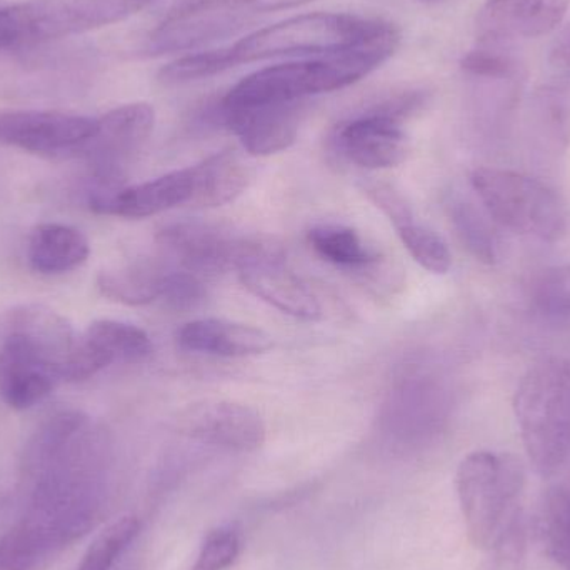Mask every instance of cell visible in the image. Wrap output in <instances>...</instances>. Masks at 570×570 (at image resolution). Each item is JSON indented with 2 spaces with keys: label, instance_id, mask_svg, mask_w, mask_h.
Listing matches in <instances>:
<instances>
[{
  "label": "cell",
  "instance_id": "obj_21",
  "mask_svg": "<svg viewBox=\"0 0 570 570\" xmlns=\"http://www.w3.org/2000/svg\"><path fill=\"white\" fill-rule=\"evenodd\" d=\"M193 173V206L223 207L246 193L254 179L250 164L236 150H220L190 167Z\"/></svg>",
  "mask_w": 570,
  "mask_h": 570
},
{
  "label": "cell",
  "instance_id": "obj_30",
  "mask_svg": "<svg viewBox=\"0 0 570 570\" xmlns=\"http://www.w3.org/2000/svg\"><path fill=\"white\" fill-rule=\"evenodd\" d=\"M399 239L415 263L432 274H448L452 267V254L448 244L414 219L395 227Z\"/></svg>",
  "mask_w": 570,
  "mask_h": 570
},
{
  "label": "cell",
  "instance_id": "obj_27",
  "mask_svg": "<svg viewBox=\"0 0 570 570\" xmlns=\"http://www.w3.org/2000/svg\"><path fill=\"white\" fill-rule=\"evenodd\" d=\"M448 213L462 246L479 263L492 266L498 259V243L494 233L482 214L475 209L474 204L462 197H452L448 203Z\"/></svg>",
  "mask_w": 570,
  "mask_h": 570
},
{
  "label": "cell",
  "instance_id": "obj_26",
  "mask_svg": "<svg viewBox=\"0 0 570 570\" xmlns=\"http://www.w3.org/2000/svg\"><path fill=\"white\" fill-rule=\"evenodd\" d=\"M538 534L548 558L570 570V491L552 488L539 504Z\"/></svg>",
  "mask_w": 570,
  "mask_h": 570
},
{
  "label": "cell",
  "instance_id": "obj_23",
  "mask_svg": "<svg viewBox=\"0 0 570 570\" xmlns=\"http://www.w3.org/2000/svg\"><path fill=\"white\" fill-rule=\"evenodd\" d=\"M166 269L154 263H134L119 269L102 271L97 288L104 297L126 305H146L160 298Z\"/></svg>",
  "mask_w": 570,
  "mask_h": 570
},
{
  "label": "cell",
  "instance_id": "obj_29",
  "mask_svg": "<svg viewBox=\"0 0 570 570\" xmlns=\"http://www.w3.org/2000/svg\"><path fill=\"white\" fill-rule=\"evenodd\" d=\"M531 302L544 321L570 324V264L544 271L532 285Z\"/></svg>",
  "mask_w": 570,
  "mask_h": 570
},
{
  "label": "cell",
  "instance_id": "obj_24",
  "mask_svg": "<svg viewBox=\"0 0 570 570\" xmlns=\"http://www.w3.org/2000/svg\"><path fill=\"white\" fill-rule=\"evenodd\" d=\"M82 335L110 362V365L114 362H144L154 352L149 334L129 322L100 318L92 322Z\"/></svg>",
  "mask_w": 570,
  "mask_h": 570
},
{
  "label": "cell",
  "instance_id": "obj_31",
  "mask_svg": "<svg viewBox=\"0 0 570 570\" xmlns=\"http://www.w3.org/2000/svg\"><path fill=\"white\" fill-rule=\"evenodd\" d=\"M479 570H525L528 528L522 511L515 512L495 541L485 549Z\"/></svg>",
  "mask_w": 570,
  "mask_h": 570
},
{
  "label": "cell",
  "instance_id": "obj_16",
  "mask_svg": "<svg viewBox=\"0 0 570 570\" xmlns=\"http://www.w3.org/2000/svg\"><path fill=\"white\" fill-rule=\"evenodd\" d=\"M239 279L250 294L284 314L311 322L322 317L321 302L307 285L287 269L279 246L244 264L239 269Z\"/></svg>",
  "mask_w": 570,
  "mask_h": 570
},
{
  "label": "cell",
  "instance_id": "obj_18",
  "mask_svg": "<svg viewBox=\"0 0 570 570\" xmlns=\"http://www.w3.org/2000/svg\"><path fill=\"white\" fill-rule=\"evenodd\" d=\"M7 334H17L30 342L56 368L60 381L80 337L62 314L43 304L13 308L7 317Z\"/></svg>",
  "mask_w": 570,
  "mask_h": 570
},
{
  "label": "cell",
  "instance_id": "obj_34",
  "mask_svg": "<svg viewBox=\"0 0 570 570\" xmlns=\"http://www.w3.org/2000/svg\"><path fill=\"white\" fill-rule=\"evenodd\" d=\"M160 298L173 311H193L206 298V287L190 271H166Z\"/></svg>",
  "mask_w": 570,
  "mask_h": 570
},
{
  "label": "cell",
  "instance_id": "obj_11",
  "mask_svg": "<svg viewBox=\"0 0 570 570\" xmlns=\"http://www.w3.org/2000/svg\"><path fill=\"white\" fill-rule=\"evenodd\" d=\"M176 429L193 441L233 452H254L267 439L259 412L239 402L203 401L177 414Z\"/></svg>",
  "mask_w": 570,
  "mask_h": 570
},
{
  "label": "cell",
  "instance_id": "obj_32",
  "mask_svg": "<svg viewBox=\"0 0 570 570\" xmlns=\"http://www.w3.org/2000/svg\"><path fill=\"white\" fill-rule=\"evenodd\" d=\"M53 558L19 522L0 538V570H43Z\"/></svg>",
  "mask_w": 570,
  "mask_h": 570
},
{
  "label": "cell",
  "instance_id": "obj_19",
  "mask_svg": "<svg viewBox=\"0 0 570 570\" xmlns=\"http://www.w3.org/2000/svg\"><path fill=\"white\" fill-rule=\"evenodd\" d=\"M184 351L219 357H249L273 348V338L263 328L220 318H199L177 332Z\"/></svg>",
  "mask_w": 570,
  "mask_h": 570
},
{
  "label": "cell",
  "instance_id": "obj_1",
  "mask_svg": "<svg viewBox=\"0 0 570 570\" xmlns=\"http://www.w3.org/2000/svg\"><path fill=\"white\" fill-rule=\"evenodd\" d=\"M112 442L82 411L47 419L23 449L26 511L20 524L59 554L106 511Z\"/></svg>",
  "mask_w": 570,
  "mask_h": 570
},
{
  "label": "cell",
  "instance_id": "obj_3",
  "mask_svg": "<svg viewBox=\"0 0 570 570\" xmlns=\"http://www.w3.org/2000/svg\"><path fill=\"white\" fill-rule=\"evenodd\" d=\"M391 22L357 13L311 12L288 17L223 49L226 69L279 57H314L362 46Z\"/></svg>",
  "mask_w": 570,
  "mask_h": 570
},
{
  "label": "cell",
  "instance_id": "obj_13",
  "mask_svg": "<svg viewBox=\"0 0 570 570\" xmlns=\"http://www.w3.org/2000/svg\"><path fill=\"white\" fill-rule=\"evenodd\" d=\"M570 0H485L475 17L479 46L501 47L554 32Z\"/></svg>",
  "mask_w": 570,
  "mask_h": 570
},
{
  "label": "cell",
  "instance_id": "obj_17",
  "mask_svg": "<svg viewBox=\"0 0 570 570\" xmlns=\"http://www.w3.org/2000/svg\"><path fill=\"white\" fill-rule=\"evenodd\" d=\"M56 368L26 338L7 334L0 345V399L13 411L42 402L59 382Z\"/></svg>",
  "mask_w": 570,
  "mask_h": 570
},
{
  "label": "cell",
  "instance_id": "obj_36",
  "mask_svg": "<svg viewBox=\"0 0 570 570\" xmlns=\"http://www.w3.org/2000/svg\"><path fill=\"white\" fill-rule=\"evenodd\" d=\"M368 199L385 214L392 226L399 227L407 220L414 219L411 206L405 197L394 187L384 183H372L365 187Z\"/></svg>",
  "mask_w": 570,
  "mask_h": 570
},
{
  "label": "cell",
  "instance_id": "obj_2",
  "mask_svg": "<svg viewBox=\"0 0 570 570\" xmlns=\"http://www.w3.org/2000/svg\"><path fill=\"white\" fill-rule=\"evenodd\" d=\"M401 46V32L392 23L381 36L362 46L325 56L264 67L244 77L224 97L223 107L294 102L317 94L334 92L367 77L391 59Z\"/></svg>",
  "mask_w": 570,
  "mask_h": 570
},
{
  "label": "cell",
  "instance_id": "obj_33",
  "mask_svg": "<svg viewBox=\"0 0 570 570\" xmlns=\"http://www.w3.org/2000/svg\"><path fill=\"white\" fill-rule=\"evenodd\" d=\"M243 549V535L236 524L217 525L207 532L190 570H227L236 564Z\"/></svg>",
  "mask_w": 570,
  "mask_h": 570
},
{
  "label": "cell",
  "instance_id": "obj_25",
  "mask_svg": "<svg viewBox=\"0 0 570 570\" xmlns=\"http://www.w3.org/2000/svg\"><path fill=\"white\" fill-rule=\"evenodd\" d=\"M307 239L318 256L344 269H355L361 273L381 259V256L372 250L351 227L337 226V224L315 226L308 230Z\"/></svg>",
  "mask_w": 570,
  "mask_h": 570
},
{
  "label": "cell",
  "instance_id": "obj_15",
  "mask_svg": "<svg viewBox=\"0 0 570 570\" xmlns=\"http://www.w3.org/2000/svg\"><path fill=\"white\" fill-rule=\"evenodd\" d=\"M304 100L247 107H219L224 126L239 137L247 154L256 157L283 153L297 140Z\"/></svg>",
  "mask_w": 570,
  "mask_h": 570
},
{
  "label": "cell",
  "instance_id": "obj_5",
  "mask_svg": "<svg viewBox=\"0 0 570 570\" xmlns=\"http://www.w3.org/2000/svg\"><path fill=\"white\" fill-rule=\"evenodd\" d=\"M524 468L508 452L475 451L465 455L455 474V491L469 541L485 551L521 511Z\"/></svg>",
  "mask_w": 570,
  "mask_h": 570
},
{
  "label": "cell",
  "instance_id": "obj_22",
  "mask_svg": "<svg viewBox=\"0 0 570 570\" xmlns=\"http://www.w3.org/2000/svg\"><path fill=\"white\" fill-rule=\"evenodd\" d=\"M90 246L87 237L67 224H40L27 244L30 269L43 276L70 273L87 263Z\"/></svg>",
  "mask_w": 570,
  "mask_h": 570
},
{
  "label": "cell",
  "instance_id": "obj_7",
  "mask_svg": "<svg viewBox=\"0 0 570 570\" xmlns=\"http://www.w3.org/2000/svg\"><path fill=\"white\" fill-rule=\"evenodd\" d=\"M489 216L524 236L556 243L568 229V214L558 194L541 180L514 170L481 167L471 176Z\"/></svg>",
  "mask_w": 570,
  "mask_h": 570
},
{
  "label": "cell",
  "instance_id": "obj_37",
  "mask_svg": "<svg viewBox=\"0 0 570 570\" xmlns=\"http://www.w3.org/2000/svg\"><path fill=\"white\" fill-rule=\"evenodd\" d=\"M556 57H558L559 66L570 70V37L566 42H562L561 47H559L558 52H556Z\"/></svg>",
  "mask_w": 570,
  "mask_h": 570
},
{
  "label": "cell",
  "instance_id": "obj_28",
  "mask_svg": "<svg viewBox=\"0 0 570 570\" xmlns=\"http://www.w3.org/2000/svg\"><path fill=\"white\" fill-rule=\"evenodd\" d=\"M139 534V519L134 515L117 519L94 539L76 570H112Z\"/></svg>",
  "mask_w": 570,
  "mask_h": 570
},
{
  "label": "cell",
  "instance_id": "obj_14",
  "mask_svg": "<svg viewBox=\"0 0 570 570\" xmlns=\"http://www.w3.org/2000/svg\"><path fill=\"white\" fill-rule=\"evenodd\" d=\"M154 126L156 110L150 104L116 107L97 119L96 132L77 156L86 157L94 173L120 174L124 164L146 146Z\"/></svg>",
  "mask_w": 570,
  "mask_h": 570
},
{
  "label": "cell",
  "instance_id": "obj_4",
  "mask_svg": "<svg viewBox=\"0 0 570 570\" xmlns=\"http://www.w3.org/2000/svg\"><path fill=\"white\" fill-rule=\"evenodd\" d=\"M514 412L535 471L554 474L570 454V357L532 365L519 382Z\"/></svg>",
  "mask_w": 570,
  "mask_h": 570
},
{
  "label": "cell",
  "instance_id": "obj_20",
  "mask_svg": "<svg viewBox=\"0 0 570 570\" xmlns=\"http://www.w3.org/2000/svg\"><path fill=\"white\" fill-rule=\"evenodd\" d=\"M193 197L190 167L136 186H124L110 199L104 216L146 219L174 207L189 204Z\"/></svg>",
  "mask_w": 570,
  "mask_h": 570
},
{
  "label": "cell",
  "instance_id": "obj_10",
  "mask_svg": "<svg viewBox=\"0 0 570 570\" xmlns=\"http://www.w3.org/2000/svg\"><path fill=\"white\" fill-rule=\"evenodd\" d=\"M264 237L239 236L233 230L199 220L169 224L157 234V243L180 264L197 274L239 271L266 247Z\"/></svg>",
  "mask_w": 570,
  "mask_h": 570
},
{
  "label": "cell",
  "instance_id": "obj_6",
  "mask_svg": "<svg viewBox=\"0 0 570 570\" xmlns=\"http://www.w3.org/2000/svg\"><path fill=\"white\" fill-rule=\"evenodd\" d=\"M154 0H23L0 9V50L112 26Z\"/></svg>",
  "mask_w": 570,
  "mask_h": 570
},
{
  "label": "cell",
  "instance_id": "obj_12",
  "mask_svg": "<svg viewBox=\"0 0 570 570\" xmlns=\"http://www.w3.org/2000/svg\"><path fill=\"white\" fill-rule=\"evenodd\" d=\"M97 119L59 110L0 114V142L43 156L79 154L96 132Z\"/></svg>",
  "mask_w": 570,
  "mask_h": 570
},
{
  "label": "cell",
  "instance_id": "obj_8",
  "mask_svg": "<svg viewBox=\"0 0 570 570\" xmlns=\"http://www.w3.org/2000/svg\"><path fill=\"white\" fill-rule=\"evenodd\" d=\"M273 13L269 0H189L147 37L149 56L184 52L236 36L257 17Z\"/></svg>",
  "mask_w": 570,
  "mask_h": 570
},
{
  "label": "cell",
  "instance_id": "obj_35",
  "mask_svg": "<svg viewBox=\"0 0 570 570\" xmlns=\"http://www.w3.org/2000/svg\"><path fill=\"white\" fill-rule=\"evenodd\" d=\"M462 69L471 76L489 80H509L518 76V62L499 47L479 46L462 59Z\"/></svg>",
  "mask_w": 570,
  "mask_h": 570
},
{
  "label": "cell",
  "instance_id": "obj_9",
  "mask_svg": "<svg viewBox=\"0 0 570 570\" xmlns=\"http://www.w3.org/2000/svg\"><path fill=\"white\" fill-rule=\"evenodd\" d=\"M424 92H404L375 109L345 120L335 130L334 142L342 156L365 169L401 166L409 154L404 120L424 106Z\"/></svg>",
  "mask_w": 570,
  "mask_h": 570
}]
</instances>
